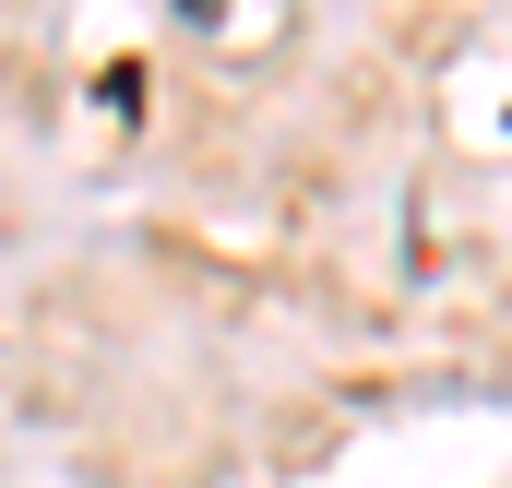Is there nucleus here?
Wrapping results in <instances>:
<instances>
[{
	"label": "nucleus",
	"mask_w": 512,
	"mask_h": 488,
	"mask_svg": "<svg viewBox=\"0 0 512 488\" xmlns=\"http://www.w3.org/2000/svg\"><path fill=\"white\" fill-rule=\"evenodd\" d=\"M179 12H191V24H203V12H215V0H179Z\"/></svg>",
	"instance_id": "nucleus-1"
}]
</instances>
